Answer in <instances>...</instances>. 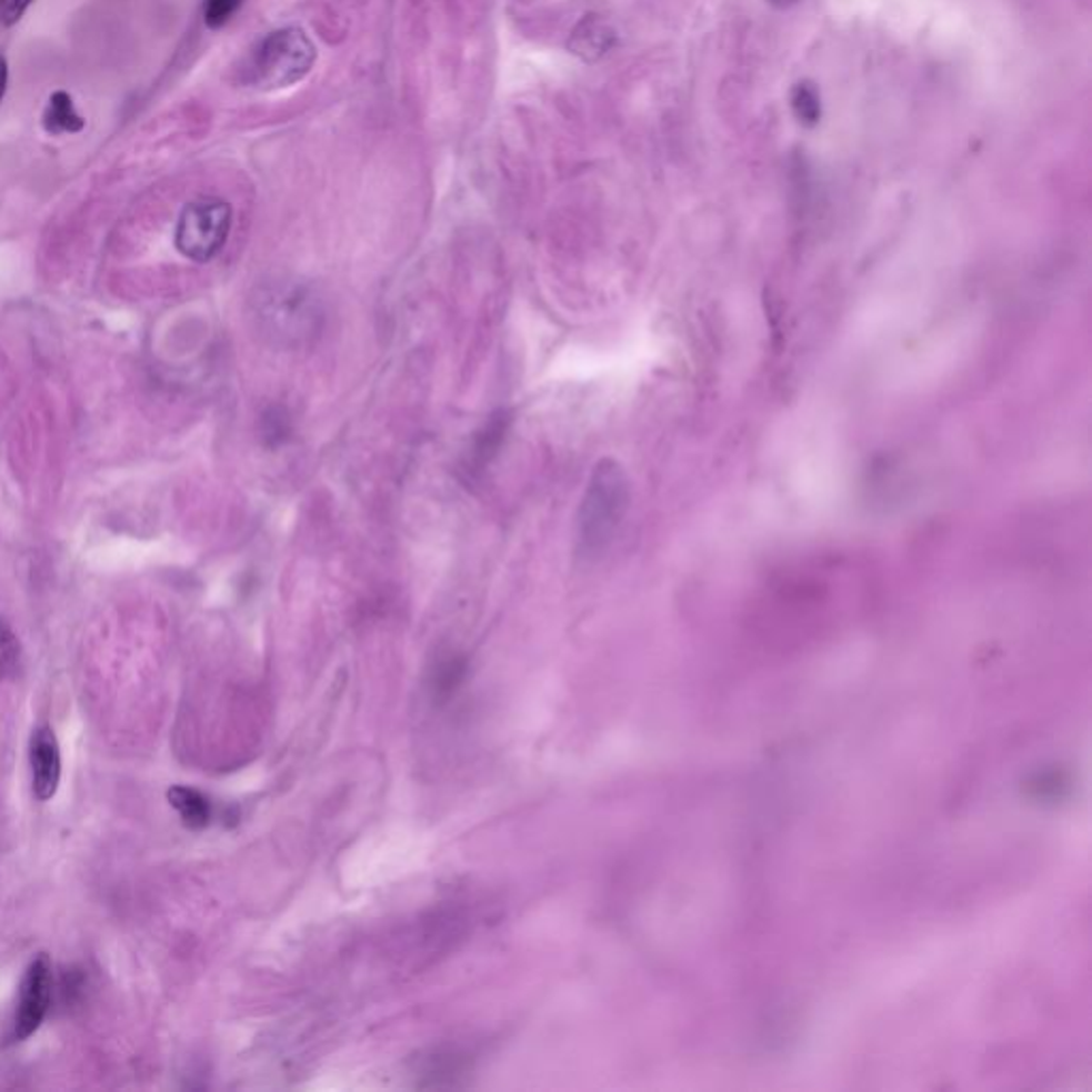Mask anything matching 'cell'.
Instances as JSON below:
<instances>
[{
	"instance_id": "1",
	"label": "cell",
	"mask_w": 1092,
	"mask_h": 1092,
	"mask_svg": "<svg viewBox=\"0 0 1092 1092\" xmlns=\"http://www.w3.org/2000/svg\"><path fill=\"white\" fill-rule=\"evenodd\" d=\"M252 312L267 342L289 350L312 344L324 324V308L317 289L287 275L267 280L257 289Z\"/></svg>"
},
{
	"instance_id": "2",
	"label": "cell",
	"mask_w": 1092,
	"mask_h": 1092,
	"mask_svg": "<svg viewBox=\"0 0 1092 1092\" xmlns=\"http://www.w3.org/2000/svg\"><path fill=\"white\" fill-rule=\"evenodd\" d=\"M632 489L623 465L602 459L587 482L585 495L577 517V551L595 560L609 551L630 510Z\"/></svg>"
},
{
	"instance_id": "3",
	"label": "cell",
	"mask_w": 1092,
	"mask_h": 1092,
	"mask_svg": "<svg viewBox=\"0 0 1092 1092\" xmlns=\"http://www.w3.org/2000/svg\"><path fill=\"white\" fill-rule=\"evenodd\" d=\"M317 60V48L301 28H282L257 46L248 78L261 90H280L303 80Z\"/></svg>"
},
{
	"instance_id": "4",
	"label": "cell",
	"mask_w": 1092,
	"mask_h": 1092,
	"mask_svg": "<svg viewBox=\"0 0 1092 1092\" xmlns=\"http://www.w3.org/2000/svg\"><path fill=\"white\" fill-rule=\"evenodd\" d=\"M233 210L222 199H197L188 203L178 218L176 227V248L192 263L213 261L231 233Z\"/></svg>"
},
{
	"instance_id": "5",
	"label": "cell",
	"mask_w": 1092,
	"mask_h": 1092,
	"mask_svg": "<svg viewBox=\"0 0 1092 1092\" xmlns=\"http://www.w3.org/2000/svg\"><path fill=\"white\" fill-rule=\"evenodd\" d=\"M53 992L52 960L48 954H39L28 964L20 1003L13 1022V1040L24 1041L39 1031L46 1015L50 1012Z\"/></svg>"
},
{
	"instance_id": "6",
	"label": "cell",
	"mask_w": 1092,
	"mask_h": 1092,
	"mask_svg": "<svg viewBox=\"0 0 1092 1092\" xmlns=\"http://www.w3.org/2000/svg\"><path fill=\"white\" fill-rule=\"evenodd\" d=\"M30 769H32V792L39 800L53 799L60 783V747L52 728L41 725L34 730L30 741Z\"/></svg>"
},
{
	"instance_id": "7",
	"label": "cell",
	"mask_w": 1092,
	"mask_h": 1092,
	"mask_svg": "<svg viewBox=\"0 0 1092 1092\" xmlns=\"http://www.w3.org/2000/svg\"><path fill=\"white\" fill-rule=\"evenodd\" d=\"M614 30L598 16H587L585 20L574 28L570 39V50L585 58L598 60L614 46Z\"/></svg>"
},
{
	"instance_id": "8",
	"label": "cell",
	"mask_w": 1092,
	"mask_h": 1092,
	"mask_svg": "<svg viewBox=\"0 0 1092 1092\" xmlns=\"http://www.w3.org/2000/svg\"><path fill=\"white\" fill-rule=\"evenodd\" d=\"M167 799L171 802V807L180 813L184 826L201 830V828L210 824L212 804L201 792H197L192 788H184V785H176L169 790Z\"/></svg>"
},
{
	"instance_id": "9",
	"label": "cell",
	"mask_w": 1092,
	"mask_h": 1092,
	"mask_svg": "<svg viewBox=\"0 0 1092 1092\" xmlns=\"http://www.w3.org/2000/svg\"><path fill=\"white\" fill-rule=\"evenodd\" d=\"M508 417L507 412H498L489 419V423L482 427V431L474 438V447L468 457V472H474V468H484L491 457H495L502 440L507 438Z\"/></svg>"
},
{
	"instance_id": "10",
	"label": "cell",
	"mask_w": 1092,
	"mask_h": 1092,
	"mask_svg": "<svg viewBox=\"0 0 1092 1092\" xmlns=\"http://www.w3.org/2000/svg\"><path fill=\"white\" fill-rule=\"evenodd\" d=\"M43 124L48 133H80L86 127V120L76 111L73 99L67 92L58 90L50 97V103L46 107Z\"/></svg>"
},
{
	"instance_id": "11",
	"label": "cell",
	"mask_w": 1092,
	"mask_h": 1092,
	"mask_svg": "<svg viewBox=\"0 0 1092 1092\" xmlns=\"http://www.w3.org/2000/svg\"><path fill=\"white\" fill-rule=\"evenodd\" d=\"M790 106L802 127L813 129L822 120V94L813 81L802 80L794 83L790 92Z\"/></svg>"
},
{
	"instance_id": "12",
	"label": "cell",
	"mask_w": 1092,
	"mask_h": 1092,
	"mask_svg": "<svg viewBox=\"0 0 1092 1092\" xmlns=\"http://www.w3.org/2000/svg\"><path fill=\"white\" fill-rule=\"evenodd\" d=\"M22 667V644L13 630L0 621V679H11Z\"/></svg>"
},
{
	"instance_id": "13",
	"label": "cell",
	"mask_w": 1092,
	"mask_h": 1092,
	"mask_svg": "<svg viewBox=\"0 0 1092 1092\" xmlns=\"http://www.w3.org/2000/svg\"><path fill=\"white\" fill-rule=\"evenodd\" d=\"M261 425H263V438L269 447L282 444L291 433V419L282 408H269L261 419Z\"/></svg>"
},
{
	"instance_id": "14",
	"label": "cell",
	"mask_w": 1092,
	"mask_h": 1092,
	"mask_svg": "<svg viewBox=\"0 0 1092 1092\" xmlns=\"http://www.w3.org/2000/svg\"><path fill=\"white\" fill-rule=\"evenodd\" d=\"M240 4L241 0H206V24L210 28L224 27Z\"/></svg>"
},
{
	"instance_id": "15",
	"label": "cell",
	"mask_w": 1092,
	"mask_h": 1092,
	"mask_svg": "<svg viewBox=\"0 0 1092 1092\" xmlns=\"http://www.w3.org/2000/svg\"><path fill=\"white\" fill-rule=\"evenodd\" d=\"M34 0H0V24L13 27L22 20Z\"/></svg>"
},
{
	"instance_id": "16",
	"label": "cell",
	"mask_w": 1092,
	"mask_h": 1092,
	"mask_svg": "<svg viewBox=\"0 0 1092 1092\" xmlns=\"http://www.w3.org/2000/svg\"><path fill=\"white\" fill-rule=\"evenodd\" d=\"M7 83H9V64L4 60V56H0V101L4 99V92H7Z\"/></svg>"
},
{
	"instance_id": "17",
	"label": "cell",
	"mask_w": 1092,
	"mask_h": 1092,
	"mask_svg": "<svg viewBox=\"0 0 1092 1092\" xmlns=\"http://www.w3.org/2000/svg\"><path fill=\"white\" fill-rule=\"evenodd\" d=\"M769 4H773L777 9H790L794 4H799L800 0H767Z\"/></svg>"
}]
</instances>
